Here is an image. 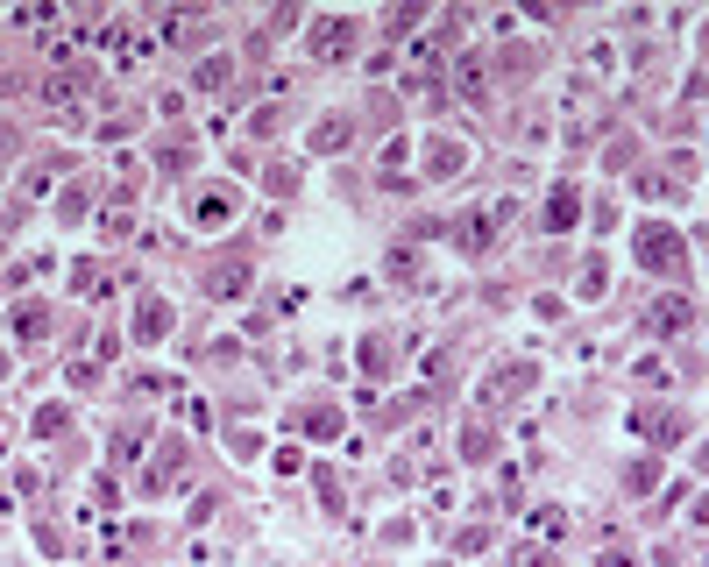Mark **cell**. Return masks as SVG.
Masks as SVG:
<instances>
[{
	"instance_id": "cell-1",
	"label": "cell",
	"mask_w": 709,
	"mask_h": 567,
	"mask_svg": "<svg viewBox=\"0 0 709 567\" xmlns=\"http://www.w3.org/2000/svg\"><path fill=\"white\" fill-rule=\"evenodd\" d=\"M639 249H646V263H667V256H674V241H667V234H646Z\"/></svg>"
}]
</instances>
